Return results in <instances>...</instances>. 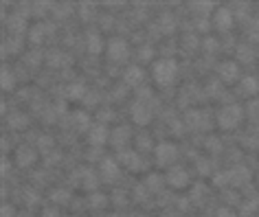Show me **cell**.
<instances>
[{
  "instance_id": "obj_26",
  "label": "cell",
  "mask_w": 259,
  "mask_h": 217,
  "mask_svg": "<svg viewBox=\"0 0 259 217\" xmlns=\"http://www.w3.org/2000/svg\"><path fill=\"white\" fill-rule=\"evenodd\" d=\"M79 14H81V18H86V20H90V18H92V7H90V5H81Z\"/></svg>"
},
{
  "instance_id": "obj_25",
  "label": "cell",
  "mask_w": 259,
  "mask_h": 217,
  "mask_svg": "<svg viewBox=\"0 0 259 217\" xmlns=\"http://www.w3.org/2000/svg\"><path fill=\"white\" fill-rule=\"evenodd\" d=\"M216 217H237V213L233 208H229V206H224V208H218V213H216Z\"/></svg>"
},
{
  "instance_id": "obj_19",
  "label": "cell",
  "mask_w": 259,
  "mask_h": 217,
  "mask_svg": "<svg viewBox=\"0 0 259 217\" xmlns=\"http://www.w3.org/2000/svg\"><path fill=\"white\" fill-rule=\"evenodd\" d=\"M44 24H35V27H31V31H29V40L33 42V44H40L42 40H44Z\"/></svg>"
},
{
  "instance_id": "obj_3",
  "label": "cell",
  "mask_w": 259,
  "mask_h": 217,
  "mask_svg": "<svg viewBox=\"0 0 259 217\" xmlns=\"http://www.w3.org/2000/svg\"><path fill=\"white\" fill-rule=\"evenodd\" d=\"M242 119H244V110L239 105L235 103H231V105H224L222 110L218 112V125L222 127L224 132H231V130H235V127L242 123Z\"/></svg>"
},
{
  "instance_id": "obj_17",
  "label": "cell",
  "mask_w": 259,
  "mask_h": 217,
  "mask_svg": "<svg viewBox=\"0 0 259 217\" xmlns=\"http://www.w3.org/2000/svg\"><path fill=\"white\" fill-rule=\"evenodd\" d=\"M3 79H0V84H3V90L5 92H9V90H14V75H11V70L9 66H3Z\"/></svg>"
},
{
  "instance_id": "obj_12",
  "label": "cell",
  "mask_w": 259,
  "mask_h": 217,
  "mask_svg": "<svg viewBox=\"0 0 259 217\" xmlns=\"http://www.w3.org/2000/svg\"><path fill=\"white\" fill-rule=\"evenodd\" d=\"M35 160H37V154H35V149L29 147V145H22V147L16 149L18 167H31V165H35Z\"/></svg>"
},
{
  "instance_id": "obj_10",
  "label": "cell",
  "mask_w": 259,
  "mask_h": 217,
  "mask_svg": "<svg viewBox=\"0 0 259 217\" xmlns=\"http://www.w3.org/2000/svg\"><path fill=\"white\" fill-rule=\"evenodd\" d=\"M218 73H220V79H222V84H235V81L239 79V66H237L235 62L220 64Z\"/></svg>"
},
{
  "instance_id": "obj_28",
  "label": "cell",
  "mask_w": 259,
  "mask_h": 217,
  "mask_svg": "<svg viewBox=\"0 0 259 217\" xmlns=\"http://www.w3.org/2000/svg\"><path fill=\"white\" fill-rule=\"evenodd\" d=\"M40 145H42V149H50V147H53V138H50V136H42Z\"/></svg>"
},
{
  "instance_id": "obj_27",
  "label": "cell",
  "mask_w": 259,
  "mask_h": 217,
  "mask_svg": "<svg viewBox=\"0 0 259 217\" xmlns=\"http://www.w3.org/2000/svg\"><path fill=\"white\" fill-rule=\"evenodd\" d=\"M229 182H231L229 174H220V176H216V184H218V187H224V184H229Z\"/></svg>"
},
{
  "instance_id": "obj_15",
  "label": "cell",
  "mask_w": 259,
  "mask_h": 217,
  "mask_svg": "<svg viewBox=\"0 0 259 217\" xmlns=\"http://www.w3.org/2000/svg\"><path fill=\"white\" fill-rule=\"evenodd\" d=\"M86 48L90 55H99L101 50H103V40H101L99 33H88L86 37Z\"/></svg>"
},
{
  "instance_id": "obj_13",
  "label": "cell",
  "mask_w": 259,
  "mask_h": 217,
  "mask_svg": "<svg viewBox=\"0 0 259 217\" xmlns=\"http://www.w3.org/2000/svg\"><path fill=\"white\" fill-rule=\"evenodd\" d=\"M145 77V70L141 66H136V64H132V66L125 68V73H123V81L128 86H138L143 81Z\"/></svg>"
},
{
  "instance_id": "obj_11",
  "label": "cell",
  "mask_w": 259,
  "mask_h": 217,
  "mask_svg": "<svg viewBox=\"0 0 259 217\" xmlns=\"http://www.w3.org/2000/svg\"><path fill=\"white\" fill-rule=\"evenodd\" d=\"M99 174H101V180L103 182H115L119 178V162L112 160V158H106L99 167Z\"/></svg>"
},
{
  "instance_id": "obj_9",
  "label": "cell",
  "mask_w": 259,
  "mask_h": 217,
  "mask_svg": "<svg viewBox=\"0 0 259 217\" xmlns=\"http://www.w3.org/2000/svg\"><path fill=\"white\" fill-rule=\"evenodd\" d=\"M213 24H216V29H218V31H222V33H224V31H231V29H233V24H235L231 9L218 7V9H216V16H213Z\"/></svg>"
},
{
  "instance_id": "obj_24",
  "label": "cell",
  "mask_w": 259,
  "mask_h": 217,
  "mask_svg": "<svg viewBox=\"0 0 259 217\" xmlns=\"http://www.w3.org/2000/svg\"><path fill=\"white\" fill-rule=\"evenodd\" d=\"M46 60H48L50 66H60V64H62V53H58V50H50V53L46 55Z\"/></svg>"
},
{
  "instance_id": "obj_21",
  "label": "cell",
  "mask_w": 259,
  "mask_h": 217,
  "mask_svg": "<svg viewBox=\"0 0 259 217\" xmlns=\"http://www.w3.org/2000/svg\"><path fill=\"white\" fill-rule=\"evenodd\" d=\"M24 29H27V24H24V18L22 16H14L9 20V31H11V33H22Z\"/></svg>"
},
{
  "instance_id": "obj_18",
  "label": "cell",
  "mask_w": 259,
  "mask_h": 217,
  "mask_svg": "<svg viewBox=\"0 0 259 217\" xmlns=\"http://www.w3.org/2000/svg\"><path fill=\"white\" fill-rule=\"evenodd\" d=\"M81 187H84L86 191H94V187H97V178H94V174L90 169H84V174H81Z\"/></svg>"
},
{
  "instance_id": "obj_4",
  "label": "cell",
  "mask_w": 259,
  "mask_h": 217,
  "mask_svg": "<svg viewBox=\"0 0 259 217\" xmlns=\"http://www.w3.org/2000/svg\"><path fill=\"white\" fill-rule=\"evenodd\" d=\"M154 160L159 167H174V162L178 160V147L174 143H159L154 147Z\"/></svg>"
},
{
  "instance_id": "obj_8",
  "label": "cell",
  "mask_w": 259,
  "mask_h": 217,
  "mask_svg": "<svg viewBox=\"0 0 259 217\" xmlns=\"http://www.w3.org/2000/svg\"><path fill=\"white\" fill-rule=\"evenodd\" d=\"M117 162L123 165V167L130 169V171H141L143 169V160H141V156H138L134 149H123L121 154H119Z\"/></svg>"
},
{
  "instance_id": "obj_22",
  "label": "cell",
  "mask_w": 259,
  "mask_h": 217,
  "mask_svg": "<svg viewBox=\"0 0 259 217\" xmlns=\"http://www.w3.org/2000/svg\"><path fill=\"white\" fill-rule=\"evenodd\" d=\"M75 119H77V125L81 127V130H90V117H88V114L86 112H77V114H75Z\"/></svg>"
},
{
  "instance_id": "obj_5",
  "label": "cell",
  "mask_w": 259,
  "mask_h": 217,
  "mask_svg": "<svg viewBox=\"0 0 259 217\" xmlns=\"http://www.w3.org/2000/svg\"><path fill=\"white\" fill-rule=\"evenodd\" d=\"M165 182H167V187H172V189H176V191H180V189H187V187H189L191 178H189V171H187L185 167H180V165H174V167H169V169H167Z\"/></svg>"
},
{
  "instance_id": "obj_32",
  "label": "cell",
  "mask_w": 259,
  "mask_h": 217,
  "mask_svg": "<svg viewBox=\"0 0 259 217\" xmlns=\"http://www.w3.org/2000/svg\"><path fill=\"white\" fill-rule=\"evenodd\" d=\"M136 217H143V215H136Z\"/></svg>"
},
{
  "instance_id": "obj_7",
  "label": "cell",
  "mask_w": 259,
  "mask_h": 217,
  "mask_svg": "<svg viewBox=\"0 0 259 217\" xmlns=\"http://www.w3.org/2000/svg\"><path fill=\"white\" fill-rule=\"evenodd\" d=\"M108 138H110V130L103 123H97L88 130V143H90L92 147H103V145L108 143Z\"/></svg>"
},
{
  "instance_id": "obj_30",
  "label": "cell",
  "mask_w": 259,
  "mask_h": 217,
  "mask_svg": "<svg viewBox=\"0 0 259 217\" xmlns=\"http://www.w3.org/2000/svg\"><path fill=\"white\" fill-rule=\"evenodd\" d=\"M92 200H94V202H92L94 206H99V204H101V206H103V200H106V197H103V195H101V197H99V195H94Z\"/></svg>"
},
{
  "instance_id": "obj_20",
  "label": "cell",
  "mask_w": 259,
  "mask_h": 217,
  "mask_svg": "<svg viewBox=\"0 0 259 217\" xmlns=\"http://www.w3.org/2000/svg\"><path fill=\"white\" fill-rule=\"evenodd\" d=\"M66 94L71 99H81L86 94V86L84 84H71V86L66 88Z\"/></svg>"
},
{
  "instance_id": "obj_29",
  "label": "cell",
  "mask_w": 259,
  "mask_h": 217,
  "mask_svg": "<svg viewBox=\"0 0 259 217\" xmlns=\"http://www.w3.org/2000/svg\"><path fill=\"white\" fill-rule=\"evenodd\" d=\"M14 213H16V210L11 208V206H7V204H5V206H3V217H11Z\"/></svg>"
},
{
  "instance_id": "obj_2",
  "label": "cell",
  "mask_w": 259,
  "mask_h": 217,
  "mask_svg": "<svg viewBox=\"0 0 259 217\" xmlns=\"http://www.w3.org/2000/svg\"><path fill=\"white\" fill-rule=\"evenodd\" d=\"M151 77L159 86H172L178 77V62L176 60H159L151 66Z\"/></svg>"
},
{
  "instance_id": "obj_23",
  "label": "cell",
  "mask_w": 259,
  "mask_h": 217,
  "mask_svg": "<svg viewBox=\"0 0 259 217\" xmlns=\"http://www.w3.org/2000/svg\"><path fill=\"white\" fill-rule=\"evenodd\" d=\"M50 197H53V202H58V204H66L71 195H68V191H53Z\"/></svg>"
},
{
  "instance_id": "obj_31",
  "label": "cell",
  "mask_w": 259,
  "mask_h": 217,
  "mask_svg": "<svg viewBox=\"0 0 259 217\" xmlns=\"http://www.w3.org/2000/svg\"><path fill=\"white\" fill-rule=\"evenodd\" d=\"M7 171H9V160L5 158V160H3V174H7Z\"/></svg>"
},
{
  "instance_id": "obj_14",
  "label": "cell",
  "mask_w": 259,
  "mask_h": 217,
  "mask_svg": "<svg viewBox=\"0 0 259 217\" xmlns=\"http://www.w3.org/2000/svg\"><path fill=\"white\" fill-rule=\"evenodd\" d=\"M259 92V79L257 77H242L239 81V94L244 97H252V94Z\"/></svg>"
},
{
  "instance_id": "obj_16",
  "label": "cell",
  "mask_w": 259,
  "mask_h": 217,
  "mask_svg": "<svg viewBox=\"0 0 259 217\" xmlns=\"http://www.w3.org/2000/svg\"><path fill=\"white\" fill-rule=\"evenodd\" d=\"M229 178H231L233 184H242V182L248 180L250 174H248V169H244V167H235V169L229 171Z\"/></svg>"
},
{
  "instance_id": "obj_6",
  "label": "cell",
  "mask_w": 259,
  "mask_h": 217,
  "mask_svg": "<svg viewBox=\"0 0 259 217\" xmlns=\"http://www.w3.org/2000/svg\"><path fill=\"white\" fill-rule=\"evenodd\" d=\"M108 57H110V62H115V64L128 62V57H130V44L125 42L123 37H112V40L108 42Z\"/></svg>"
},
{
  "instance_id": "obj_1",
  "label": "cell",
  "mask_w": 259,
  "mask_h": 217,
  "mask_svg": "<svg viewBox=\"0 0 259 217\" xmlns=\"http://www.w3.org/2000/svg\"><path fill=\"white\" fill-rule=\"evenodd\" d=\"M132 119L136 125H149L154 119V105H151V92L149 90H141L138 97L132 105Z\"/></svg>"
}]
</instances>
